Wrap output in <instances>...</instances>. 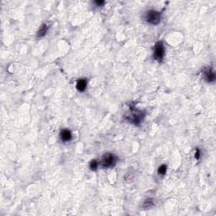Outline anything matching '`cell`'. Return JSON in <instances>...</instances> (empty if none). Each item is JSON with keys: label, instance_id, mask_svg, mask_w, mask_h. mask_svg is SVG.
Here are the masks:
<instances>
[{"label": "cell", "instance_id": "cell-1", "mask_svg": "<svg viewBox=\"0 0 216 216\" xmlns=\"http://www.w3.org/2000/svg\"><path fill=\"white\" fill-rule=\"evenodd\" d=\"M117 156L114 155L112 153H106L105 154L102 159L101 160V166L102 167L105 168H110V167H113L117 163Z\"/></svg>", "mask_w": 216, "mask_h": 216}, {"label": "cell", "instance_id": "cell-4", "mask_svg": "<svg viewBox=\"0 0 216 216\" xmlns=\"http://www.w3.org/2000/svg\"><path fill=\"white\" fill-rule=\"evenodd\" d=\"M204 78L208 82H214L215 80V73L211 69H207L203 72Z\"/></svg>", "mask_w": 216, "mask_h": 216}, {"label": "cell", "instance_id": "cell-13", "mask_svg": "<svg viewBox=\"0 0 216 216\" xmlns=\"http://www.w3.org/2000/svg\"><path fill=\"white\" fill-rule=\"evenodd\" d=\"M95 4H98V5H102V4H104V2H103V1H95Z\"/></svg>", "mask_w": 216, "mask_h": 216}, {"label": "cell", "instance_id": "cell-12", "mask_svg": "<svg viewBox=\"0 0 216 216\" xmlns=\"http://www.w3.org/2000/svg\"><path fill=\"white\" fill-rule=\"evenodd\" d=\"M197 154H196V159H199V156H200V151H199V149H197Z\"/></svg>", "mask_w": 216, "mask_h": 216}, {"label": "cell", "instance_id": "cell-8", "mask_svg": "<svg viewBox=\"0 0 216 216\" xmlns=\"http://www.w3.org/2000/svg\"><path fill=\"white\" fill-rule=\"evenodd\" d=\"M47 30H48V27H47V24H42V25L40 26L39 31L37 32V37H42V36H44V35L47 34Z\"/></svg>", "mask_w": 216, "mask_h": 216}, {"label": "cell", "instance_id": "cell-3", "mask_svg": "<svg viewBox=\"0 0 216 216\" xmlns=\"http://www.w3.org/2000/svg\"><path fill=\"white\" fill-rule=\"evenodd\" d=\"M165 54V49L163 42H157L155 46V49H154V58L156 59L159 62H161L163 60Z\"/></svg>", "mask_w": 216, "mask_h": 216}, {"label": "cell", "instance_id": "cell-6", "mask_svg": "<svg viewBox=\"0 0 216 216\" xmlns=\"http://www.w3.org/2000/svg\"><path fill=\"white\" fill-rule=\"evenodd\" d=\"M87 80H85V79H81V80H79L78 81H77V84H76V88L78 91H81V92H83V91H85V89H86V87H87Z\"/></svg>", "mask_w": 216, "mask_h": 216}, {"label": "cell", "instance_id": "cell-5", "mask_svg": "<svg viewBox=\"0 0 216 216\" xmlns=\"http://www.w3.org/2000/svg\"><path fill=\"white\" fill-rule=\"evenodd\" d=\"M60 138L64 142H69L72 140V133L68 129H63L62 132H60Z\"/></svg>", "mask_w": 216, "mask_h": 216}, {"label": "cell", "instance_id": "cell-2", "mask_svg": "<svg viewBox=\"0 0 216 216\" xmlns=\"http://www.w3.org/2000/svg\"><path fill=\"white\" fill-rule=\"evenodd\" d=\"M160 18H161V14L160 12L156 10H150L147 12L145 19L147 22H149L150 24H157L160 22Z\"/></svg>", "mask_w": 216, "mask_h": 216}, {"label": "cell", "instance_id": "cell-11", "mask_svg": "<svg viewBox=\"0 0 216 216\" xmlns=\"http://www.w3.org/2000/svg\"><path fill=\"white\" fill-rule=\"evenodd\" d=\"M90 167L92 171H95L98 167V162L96 160H91V163H90Z\"/></svg>", "mask_w": 216, "mask_h": 216}, {"label": "cell", "instance_id": "cell-9", "mask_svg": "<svg viewBox=\"0 0 216 216\" xmlns=\"http://www.w3.org/2000/svg\"><path fill=\"white\" fill-rule=\"evenodd\" d=\"M153 205H154L153 199H146V200L143 202V209H150V208H151Z\"/></svg>", "mask_w": 216, "mask_h": 216}, {"label": "cell", "instance_id": "cell-7", "mask_svg": "<svg viewBox=\"0 0 216 216\" xmlns=\"http://www.w3.org/2000/svg\"><path fill=\"white\" fill-rule=\"evenodd\" d=\"M142 120H143V115H142V112H135V113L132 114L131 121H132L134 124L139 125Z\"/></svg>", "mask_w": 216, "mask_h": 216}, {"label": "cell", "instance_id": "cell-10", "mask_svg": "<svg viewBox=\"0 0 216 216\" xmlns=\"http://www.w3.org/2000/svg\"><path fill=\"white\" fill-rule=\"evenodd\" d=\"M166 171H167V167H166V166H165V165H162V166H160V167H159V169H158V173L160 175H165L166 173Z\"/></svg>", "mask_w": 216, "mask_h": 216}]
</instances>
